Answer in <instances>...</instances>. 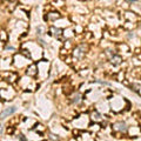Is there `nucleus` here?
I'll return each instance as SVG.
<instances>
[{
	"mask_svg": "<svg viewBox=\"0 0 141 141\" xmlns=\"http://www.w3.org/2000/svg\"><path fill=\"white\" fill-rule=\"evenodd\" d=\"M14 112H16V107H11V108H8V109L5 110V112H4V113L1 114V117L5 118V117H7V115H9V114L14 113Z\"/></svg>",
	"mask_w": 141,
	"mask_h": 141,
	"instance_id": "obj_1",
	"label": "nucleus"
},
{
	"mask_svg": "<svg viewBox=\"0 0 141 141\" xmlns=\"http://www.w3.org/2000/svg\"><path fill=\"white\" fill-rule=\"evenodd\" d=\"M110 61L114 65H119L120 62H121V58H120V57H113V58L110 59Z\"/></svg>",
	"mask_w": 141,
	"mask_h": 141,
	"instance_id": "obj_2",
	"label": "nucleus"
},
{
	"mask_svg": "<svg viewBox=\"0 0 141 141\" xmlns=\"http://www.w3.org/2000/svg\"><path fill=\"white\" fill-rule=\"evenodd\" d=\"M28 69H30V72H27V74H30V75H35V73H37V72H34V70H35V66H34V65H32Z\"/></svg>",
	"mask_w": 141,
	"mask_h": 141,
	"instance_id": "obj_3",
	"label": "nucleus"
},
{
	"mask_svg": "<svg viewBox=\"0 0 141 141\" xmlns=\"http://www.w3.org/2000/svg\"><path fill=\"white\" fill-rule=\"evenodd\" d=\"M1 47H3V43H1V40H0V49H1Z\"/></svg>",
	"mask_w": 141,
	"mask_h": 141,
	"instance_id": "obj_4",
	"label": "nucleus"
}]
</instances>
